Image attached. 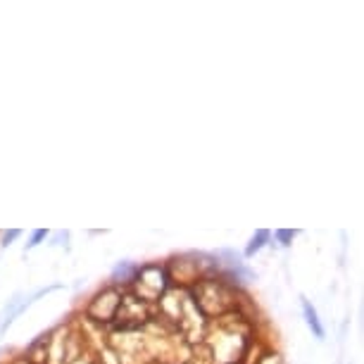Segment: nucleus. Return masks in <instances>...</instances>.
Listing matches in <instances>:
<instances>
[{
    "label": "nucleus",
    "instance_id": "obj_1",
    "mask_svg": "<svg viewBox=\"0 0 364 364\" xmlns=\"http://www.w3.org/2000/svg\"><path fill=\"white\" fill-rule=\"evenodd\" d=\"M131 281H136L138 295H141V298H145L148 288H153V290H150V300H155L157 295H162V290L167 288V274H165V269H162V267H157V269H155V278H150V267H143V269L138 271V276L131 278Z\"/></svg>",
    "mask_w": 364,
    "mask_h": 364
},
{
    "label": "nucleus",
    "instance_id": "obj_2",
    "mask_svg": "<svg viewBox=\"0 0 364 364\" xmlns=\"http://www.w3.org/2000/svg\"><path fill=\"white\" fill-rule=\"evenodd\" d=\"M302 312H305V319L309 324V329L314 331V336L317 338H324V326L319 324V317H317V309L309 305V300H302Z\"/></svg>",
    "mask_w": 364,
    "mask_h": 364
},
{
    "label": "nucleus",
    "instance_id": "obj_3",
    "mask_svg": "<svg viewBox=\"0 0 364 364\" xmlns=\"http://www.w3.org/2000/svg\"><path fill=\"white\" fill-rule=\"evenodd\" d=\"M267 241H269V231H264V229H262V231H257V234L252 236V241H250V245H248L245 255H255V252L259 250V248L264 245Z\"/></svg>",
    "mask_w": 364,
    "mask_h": 364
},
{
    "label": "nucleus",
    "instance_id": "obj_4",
    "mask_svg": "<svg viewBox=\"0 0 364 364\" xmlns=\"http://www.w3.org/2000/svg\"><path fill=\"white\" fill-rule=\"evenodd\" d=\"M276 238L281 241V243H286V245H288V241L293 238V231H283V229H281V231H276Z\"/></svg>",
    "mask_w": 364,
    "mask_h": 364
},
{
    "label": "nucleus",
    "instance_id": "obj_5",
    "mask_svg": "<svg viewBox=\"0 0 364 364\" xmlns=\"http://www.w3.org/2000/svg\"><path fill=\"white\" fill-rule=\"evenodd\" d=\"M43 238H46V231H43V229H41V231H36V234L32 236V243H29V245H32V248H34V245H39V243L43 241Z\"/></svg>",
    "mask_w": 364,
    "mask_h": 364
},
{
    "label": "nucleus",
    "instance_id": "obj_6",
    "mask_svg": "<svg viewBox=\"0 0 364 364\" xmlns=\"http://www.w3.org/2000/svg\"><path fill=\"white\" fill-rule=\"evenodd\" d=\"M17 236H20V231H8V234H5V245H8L10 241H15Z\"/></svg>",
    "mask_w": 364,
    "mask_h": 364
}]
</instances>
